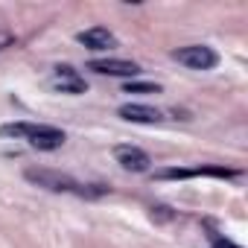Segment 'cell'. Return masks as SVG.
Masks as SVG:
<instances>
[{"label":"cell","instance_id":"cell-1","mask_svg":"<svg viewBox=\"0 0 248 248\" xmlns=\"http://www.w3.org/2000/svg\"><path fill=\"white\" fill-rule=\"evenodd\" d=\"M0 138H18V140H30V146L41 149V152H53L64 146V132L56 126H35V123H6L0 126Z\"/></svg>","mask_w":248,"mask_h":248},{"label":"cell","instance_id":"cell-2","mask_svg":"<svg viewBox=\"0 0 248 248\" xmlns=\"http://www.w3.org/2000/svg\"><path fill=\"white\" fill-rule=\"evenodd\" d=\"M24 178L35 187H44L50 193H76L79 190V181L59 172V170H50V167H27L24 170Z\"/></svg>","mask_w":248,"mask_h":248},{"label":"cell","instance_id":"cell-3","mask_svg":"<svg viewBox=\"0 0 248 248\" xmlns=\"http://www.w3.org/2000/svg\"><path fill=\"white\" fill-rule=\"evenodd\" d=\"M172 59L178 64H187L190 70H213L219 64V53L207 44H187V47H178L172 50Z\"/></svg>","mask_w":248,"mask_h":248},{"label":"cell","instance_id":"cell-4","mask_svg":"<svg viewBox=\"0 0 248 248\" xmlns=\"http://www.w3.org/2000/svg\"><path fill=\"white\" fill-rule=\"evenodd\" d=\"M199 175H210V178H236L239 170H228V167H167V170H155L158 181H178V178H199Z\"/></svg>","mask_w":248,"mask_h":248},{"label":"cell","instance_id":"cell-5","mask_svg":"<svg viewBox=\"0 0 248 248\" xmlns=\"http://www.w3.org/2000/svg\"><path fill=\"white\" fill-rule=\"evenodd\" d=\"M114 158L123 170H129V172H146L149 170V155L140 149V146H132V143H120L114 146Z\"/></svg>","mask_w":248,"mask_h":248},{"label":"cell","instance_id":"cell-6","mask_svg":"<svg viewBox=\"0 0 248 248\" xmlns=\"http://www.w3.org/2000/svg\"><path fill=\"white\" fill-rule=\"evenodd\" d=\"M88 70L102 73V76H135L140 73V64L129 59H93L88 62Z\"/></svg>","mask_w":248,"mask_h":248},{"label":"cell","instance_id":"cell-7","mask_svg":"<svg viewBox=\"0 0 248 248\" xmlns=\"http://www.w3.org/2000/svg\"><path fill=\"white\" fill-rule=\"evenodd\" d=\"M117 114L123 120H129V123H146V126H155V123L164 120V114L152 105H143V102H126V105H120Z\"/></svg>","mask_w":248,"mask_h":248},{"label":"cell","instance_id":"cell-8","mask_svg":"<svg viewBox=\"0 0 248 248\" xmlns=\"http://www.w3.org/2000/svg\"><path fill=\"white\" fill-rule=\"evenodd\" d=\"M53 88L56 91H62V93H85L88 91V82L73 70V67H67V64H62V67H56L53 70Z\"/></svg>","mask_w":248,"mask_h":248},{"label":"cell","instance_id":"cell-9","mask_svg":"<svg viewBox=\"0 0 248 248\" xmlns=\"http://www.w3.org/2000/svg\"><path fill=\"white\" fill-rule=\"evenodd\" d=\"M76 38H79V44H85L88 50H111V47H117V35H114L111 30H105V27H91V30L79 32Z\"/></svg>","mask_w":248,"mask_h":248},{"label":"cell","instance_id":"cell-10","mask_svg":"<svg viewBox=\"0 0 248 248\" xmlns=\"http://www.w3.org/2000/svg\"><path fill=\"white\" fill-rule=\"evenodd\" d=\"M126 93H161V85H155V82H129Z\"/></svg>","mask_w":248,"mask_h":248},{"label":"cell","instance_id":"cell-11","mask_svg":"<svg viewBox=\"0 0 248 248\" xmlns=\"http://www.w3.org/2000/svg\"><path fill=\"white\" fill-rule=\"evenodd\" d=\"M170 219H175V213L170 210V207H152V222H170Z\"/></svg>","mask_w":248,"mask_h":248},{"label":"cell","instance_id":"cell-12","mask_svg":"<svg viewBox=\"0 0 248 248\" xmlns=\"http://www.w3.org/2000/svg\"><path fill=\"white\" fill-rule=\"evenodd\" d=\"M207 236H210V242H213V248H239V245H233L231 239H225V236H219L216 231H207Z\"/></svg>","mask_w":248,"mask_h":248},{"label":"cell","instance_id":"cell-13","mask_svg":"<svg viewBox=\"0 0 248 248\" xmlns=\"http://www.w3.org/2000/svg\"><path fill=\"white\" fill-rule=\"evenodd\" d=\"M6 44H9V35H6V32H0V47H6Z\"/></svg>","mask_w":248,"mask_h":248}]
</instances>
